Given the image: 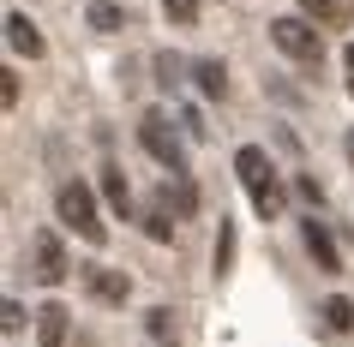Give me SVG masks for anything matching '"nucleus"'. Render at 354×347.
<instances>
[{"label":"nucleus","mask_w":354,"mask_h":347,"mask_svg":"<svg viewBox=\"0 0 354 347\" xmlns=\"http://www.w3.org/2000/svg\"><path fill=\"white\" fill-rule=\"evenodd\" d=\"M270 42H277L288 60H318L324 54V37L313 30V19H277L270 24Z\"/></svg>","instance_id":"20e7f679"},{"label":"nucleus","mask_w":354,"mask_h":347,"mask_svg":"<svg viewBox=\"0 0 354 347\" xmlns=\"http://www.w3.org/2000/svg\"><path fill=\"white\" fill-rule=\"evenodd\" d=\"M306 252L318 257V270H324V275L342 270V252H336V239H330V228H324V221H306Z\"/></svg>","instance_id":"0eeeda50"},{"label":"nucleus","mask_w":354,"mask_h":347,"mask_svg":"<svg viewBox=\"0 0 354 347\" xmlns=\"http://www.w3.org/2000/svg\"><path fill=\"white\" fill-rule=\"evenodd\" d=\"M120 24H127V12H120L114 0H96V6H91V30H102V37H114Z\"/></svg>","instance_id":"4468645a"},{"label":"nucleus","mask_w":354,"mask_h":347,"mask_svg":"<svg viewBox=\"0 0 354 347\" xmlns=\"http://www.w3.org/2000/svg\"><path fill=\"white\" fill-rule=\"evenodd\" d=\"M342 66H348V96H354V42H348V54H342Z\"/></svg>","instance_id":"5701e85b"},{"label":"nucleus","mask_w":354,"mask_h":347,"mask_svg":"<svg viewBox=\"0 0 354 347\" xmlns=\"http://www.w3.org/2000/svg\"><path fill=\"white\" fill-rule=\"evenodd\" d=\"M234 264V221H223V234H216V275Z\"/></svg>","instance_id":"f3484780"},{"label":"nucleus","mask_w":354,"mask_h":347,"mask_svg":"<svg viewBox=\"0 0 354 347\" xmlns=\"http://www.w3.org/2000/svg\"><path fill=\"white\" fill-rule=\"evenodd\" d=\"M102 198L114 204V216H132V186L120 168H102Z\"/></svg>","instance_id":"9b49d317"},{"label":"nucleus","mask_w":354,"mask_h":347,"mask_svg":"<svg viewBox=\"0 0 354 347\" xmlns=\"http://www.w3.org/2000/svg\"><path fill=\"white\" fill-rule=\"evenodd\" d=\"M234 174H241V186H246V198H252V210H259V221H277L288 192H282V180L270 174V156H264L259 144L234 150Z\"/></svg>","instance_id":"f257e3e1"},{"label":"nucleus","mask_w":354,"mask_h":347,"mask_svg":"<svg viewBox=\"0 0 354 347\" xmlns=\"http://www.w3.org/2000/svg\"><path fill=\"white\" fill-rule=\"evenodd\" d=\"M0 102H6V108L19 102V78H12V72H0Z\"/></svg>","instance_id":"4be33fe9"},{"label":"nucleus","mask_w":354,"mask_h":347,"mask_svg":"<svg viewBox=\"0 0 354 347\" xmlns=\"http://www.w3.org/2000/svg\"><path fill=\"white\" fill-rule=\"evenodd\" d=\"M30 257H37V281H42V288H60V281H66V252H60L55 234L30 239Z\"/></svg>","instance_id":"39448f33"},{"label":"nucleus","mask_w":354,"mask_h":347,"mask_svg":"<svg viewBox=\"0 0 354 347\" xmlns=\"http://www.w3.org/2000/svg\"><path fill=\"white\" fill-rule=\"evenodd\" d=\"M138 144H145L168 174H187V150H180V138H174V120H168V114L150 108L145 120H138Z\"/></svg>","instance_id":"7ed1b4c3"},{"label":"nucleus","mask_w":354,"mask_h":347,"mask_svg":"<svg viewBox=\"0 0 354 347\" xmlns=\"http://www.w3.org/2000/svg\"><path fill=\"white\" fill-rule=\"evenodd\" d=\"M348 162H354V132H348Z\"/></svg>","instance_id":"b1692460"},{"label":"nucleus","mask_w":354,"mask_h":347,"mask_svg":"<svg viewBox=\"0 0 354 347\" xmlns=\"http://www.w3.org/2000/svg\"><path fill=\"white\" fill-rule=\"evenodd\" d=\"M66 317H73V311H66V306H55V299H48V306L37 311V341H42V347H66V329H73V324H66Z\"/></svg>","instance_id":"6e6552de"},{"label":"nucleus","mask_w":354,"mask_h":347,"mask_svg":"<svg viewBox=\"0 0 354 347\" xmlns=\"http://www.w3.org/2000/svg\"><path fill=\"white\" fill-rule=\"evenodd\" d=\"M0 329H6V335L24 329V306H19V299H6V306H0Z\"/></svg>","instance_id":"6ab92c4d"},{"label":"nucleus","mask_w":354,"mask_h":347,"mask_svg":"<svg viewBox=\"0 0 354 347\" xmlns=\"http://www.w3.org/2000/svg\"><path fill=\"white\" fill-rule=\"evenodd\" d=\"M300 19H313V24H348V0H300Z\"/></svg>","instance_id":"9d476101"},{"label":"nucleus","mask_w":354,"mask_h":347,"mask_svg":"<svg viewBox=\"0 0 354 347\" xmlns=\"http://www.w3.org/2000/svg\"><path fill=\"white\" fill-rule=\"evenodd\" d=\"M145 234L150 239H174V221H168L162 210H150V216H145Z\"/></svg>","instance_id":"a211bd4d"},{"label":"nucleus","mask_w":354,"mask_h":347,"mask_svg":"<svg viewBox=\"0 0 354 347\" xmlns=\"http://www.w3.org/2000/svg\"><path fill=\"white\" fill-rule=\"evenodd\" d=\"M168 24H198V0H162Z\"/></svg>","instance_id":"dca6fc26"},{"label":"nucleus","mask_w":354,"mask_h":347,"mask_svg":"<svg viewBox=\"0 0 354 347\" xmlns=\"http://www.w3.org/2000/svg\"><path fill=\"white\" fill-rule=\"evenodd\" d=\"M192 78H198V90H205L210 102H216V96L228 90V72H223V60H198V66H192Z\"/></svg>","instance_id":"f8f14e48"},{"label":"nucleus","mask_w":354,"mask_h":347,"mask_svg":"<svg viewBox=\"0 0 354 347\" xmlns=\"http://www.w3.org/2000/svg\"><path fill=\"white\" fill-rule=\"evenodd\" d=\"M162 198H168V204H180V216H192V210H198V192L187 186V174H174V180L162 186Z\"/></svg>","instance_id":"2eb2a0df"},{"label":"nucleus","mask_w":354,"mask_h":347,"mask_svg":"<svg viewBox=\"0 0 354 347\" xmlns=\"http://www.w3.org/2000/svg\"><path fill=\"white\" fill-rule=\"evenodd\" d=\"M168 324H174V311H168V306H156V311H150V335H156V341L168 335Z\"/></svg>","instance_id":"aec40b11"},{"label":"nucleus","mask_w":354,"mask_h":347,"mask_svg":"<svg viewBox=\"0 0 354 347\" xmlns=\"http://www.w3.org/2000/svg\"><path fill=\"white\" fill-rule=\"evenodd\" d=\"M318 317H324V329H336V335H342V329H354V299H342V293H336V299H324V311H318Z\"/></svg>","instance_id":"ddd939ff"},{"label":"nucleus","mask_w":354,"mask_h":347,"mask_svg":"<svg viewBox=\"0 0 354 347\" xmlns=\"http://www.w3.org/2000/svg\"><path fill=\"white\" fill-rule=\"evenodd\" d=\"M84 288H91L102 306H127L132 281H127V270H84Z\"/></svg>","instance_id":"423d86ee"},{"label":"nucleus","mask_w":354,"mask_h":347,"mask_svg":"<svg viewBox=\"0 0 354 347\" xmlns=\"http://www.w3.org/2000/svg\"><path fill=\"white\" fill-rule=\"evenodd\" d=\"M6 42H12V54H30V60L42 54V37H37V24L24 19V12H12V19H6Z\"/></svg>","instance_id":"1a4fd4ad"},{"label":"nucleus","mask_w":354,"mask_h":347,"mask_svg":"<svg viewBox=\"0 0 354 347\" xmlns=\"http://www.w3.org/2000/svg\"><path fill=\"white\" fill-rule=\"evenodd\" d=\"M295 198H300V204H318V180H306V174H295Z\"/></svg>","instance_id":"412c9836"},{"label":"nucleus","mask_w":354,"mask_h":347,"mask_svg":"<svg viewBox=\"0 0 354 347\" xmlns=\"http://www.w3.org/2000/svg\"><path fill=\"white\" fill-rule=\"evenodd\" d=\"M55 210H60V221H66L73 234H84L91 246H102V239H109V228H102V216H96V198H91V186L66 180V186L55 192Z\"/></svg>","instance_id":"f03ea898"}]
</instances>
